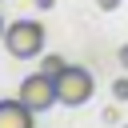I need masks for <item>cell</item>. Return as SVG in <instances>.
I'll return each mask as SVG.
<instances>
[{"label":"cell","mask_w":128,"mask_h":128,"mask_svg":"<svg viewBox=\"0 0 128 128\" xmlns=\"http://www.w3.org/2000/svg\"><path fill=\"white\" fill-rule=\"evenodd\" d=\"M4 48L16 60H32L44 52V24L40 20H12L4 28Z\"/></svg>","instance_id":"obj_1"},{"label":"cell","mask_w":128,"mask_h":128,"mask_svg":"<svg viewBox=\"0 0 128 128\" xmlns=\"http://www.w3.org/2000/svg\"><path fill=\"white\" fill-rule=\"evenodd\" d=\"M92 92H96V80H92V72H88V68H80V64H68V68L56 76V100H60V104H68V108L88 104V100H92Z\"/></svg>","instance_id":"obj_2"},{"label":"cell","mask_w":128,"mask_h":128,"mask_svg":"<svg viewBox=\"0 0 128 128\" xmlns=\"http://www.w3.org/2000/svg\"><path fill=\"white\" fill-rule=\"evenodd\" d=\"M16 96H20L32 112H48L52 104H60V100H56V80H52L48 72H32V76H24L20 88H16Z\"/></svg>","instance_id":"obj_3"},{"label":"cell","mask_w":128,"mask_h":128,"mask_svg":"<svg viewBox=\"0 0 128 128\" xmlns=\"http://www.w3.org/2000/svg\"><path fill=\"white\" fill-rule=\"evenodd\" d=\"M32 108L16 96V100H0V128H36L32 124Z\"/></svg>","instance_id":"obj_4"},{"label":"cell","mask_w":128,"mask_h":128,"mask_svg":"<svg viewBox=\"0 0 128 128\" xmlns=\"http://www.w3.org/2000/svg\"><path fill=\"white\" fill-rule=\"evenodd\" d=\"M64 68H68V64H64V56H44V60H40V72H48L52 80H56Z\"/></svg>","instance_id":"obj_5"},{"label":"cell","mask_w":128,"mask_h":128,"mask_svg":"<svg viewBox=\"0 0 128 128\" xmlns=\"http://www.w3.org/2000/svg\"><path fill=\"white\" fill-rule=\"evenodd\" d=\"M112 96H116V100H128V76L112 80Z\"/></svg>","instance_id":"obj_6"},{"label":"cell","mask_w":128,"mask_h":128,"mask_svg":"<svg viewBox=\"0 0 128 128\" xmlns=\"http://www.w3.org/2000/svg\"><path fill=\"white\" fill-rule=\"evenodd\" d=\"M104 120H108V124H120V108H116V104H112V108H104Z\"/></svg>","instance_id":"obj_7"},{"label":"cell","mask_w":128,"mask_h":128,"mask_svg":"<svg viewBox=\"0 0 128 128\" xmlns=\"http://www.w3.org/2000/svg\"><path fill=\"white\" fill-rule=\"evenodd\" d=\"M96 8H100V12H116V8H120V0H96Z\"/></svg>","instance_id":"obj_8"},{"label":"cell","mask_w":128,"mask_h":128,"mask_svg":"<svg viewBox=\"0 0 128 128\" xmlns=\"http://www.w3.org/2000/svg\"><path fill=\"white\" fill-rule=\"evenodd\" d=\"M120 64H124V68H128V44H124V48H120Z\"/></svg>","instance_id":"obj_9"},{"label":"cell","mask_w":128,"mask_h":128,"mask_svg":"<svg viewBox=\"0 0 128 128\" xmlns=\"http://www.w3.org/2000/svg\"><path fill=\"white\" fill-rule=\"evenodd\" d=\"M52 4H56V0H36V8H52Z\"/></svg>","instance_id":"obj_10"},{"label":"cell","mask_w":128,"mask_h":128,"mask_svg":"<svg viewBox=\"0 0 128 128\" xmlns=\"http://www.w3.org/2000/svg\"><path fill=\"white\" fill-rule=\"evenodd\" d=\"M4 28H8V24H4V20H0V40H4Z\"/></svg>","instance_id":"obj_11"},{"label":"cell","mask_w":128,"mask_h":128,"mask_svg":"<svg viewBox=\"0 0 128 128\" xmlns=\"http://www.w3.org/2000/svg\"><path fill=\"white\" fill-rule=\"evenodd\" d=\"M120 128H128V124H120Z\"/></svg>","instance_id":"obj_12"}]
</instances>
